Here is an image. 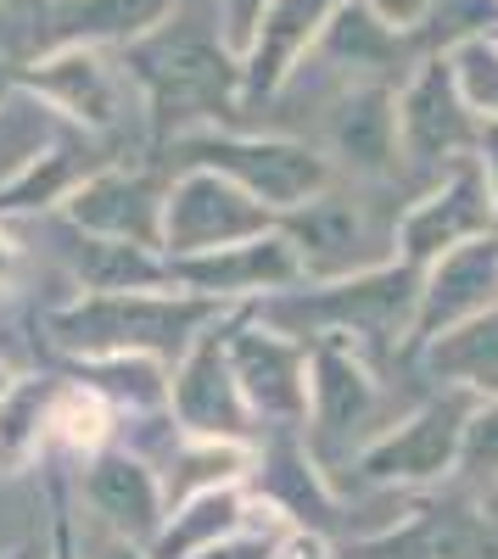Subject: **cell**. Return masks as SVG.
Returning a JSON list of instances; mask_svg holds the SVG:
<instances>
[{
	"mask_svg": "<svg viewBox=\"0 0 498 559\" xmlns=\"http://www.w3.org/2000/svg\"><path fill=\"white\" fill-rule=\"evenodd\" d=\"M218 297H152V292H90L84 302L51 313V336L68 353L112 358V353H146V358H186L202 324L213 319Z\"/></svg>",
	"mask_w": 498,
	"mask_h": 559,
	"instance_id": "obj_1",
	"label": "cell"
},
{
	"mask_svg": "<svg viewBox=\"0 0 498 559\" xmlns=\"http://www.w3.org/2000/svg\"><path fill=\"white\" fill-rule=\"evenodd\" d=\"M129 79L146 90L157 123H191L230 107L241 68L230 62L224 39L208 23L179 17L129 45Z\"/></svg>",
	"mask_w": 498,
	"mask_h": 559,
	"instance_id": "obj_2",
	"label": "cell"
},
{
	"mask_svg": "<svg viewBox=\"0 0 498 559\" xmlns=\"http://www.w3.org/2000/svg\"><path fill=\"white\" fill-rule=\"evenodd\" d=\"M275 229V207L258 202L247 185H236L218 168H186L168 185L163 202V247L168 258H191L213 247H236Z\"/></svg>",
	"mask_w": 498,
	"mask_h": 559,
	"instance_id": "obj_3",
	"label": "cell"
},
{
	"mask_svg": "<svg viewBox=\"0 0 498 559\" xmlns=\"http://www.w3.org/2000/svg\"><path fill=\"white\" fill-rule=\"evenodd\" d=\"M186 157V168H218L230 174L236 185H247V191L258 202H269L275 213H292L303 207L308 197H320L331 185V168L320 152L297 146V140H236V134H191L179 140V152Z\"/></svg>",
	"mask_w": 498,
	"mask_h": 559,
	"instance_id": "obj_4",
	"label": "cell"
},
{
	"mask_svg": "<svg viewBox=\"0 0 498 559\" xmlns=\"http://www.w3.org/2000/svg\"><path fill=\"white\" fill-rule=\"evenodd\" d=\"M420 292L415 280L392 269V274H376V280H358V286H336V292H313V297H275L263 302V319L275 331H353L376 342L381 353L392 347V336L410 324Z\"/></svg>",
	"mask_w": 498,
	"mask_h": 559,
	"instance_id": "obj_5",
	"label": "cell"
},
{
	"mask_svg": "<svg viewBox=\"0 0 498 559\" xmlns=\"http://www.w3.org/2000/svg\"><path fill=\"white\" fill-rule=\"evenodd\" d=\"M17 84L84 129H112L123 118V73L102 57V45L39 51L28 68H17Z\"/></svg>",
	"mask_w": 498,
	"mask_h": 559,
	"instance_id": "obj_6",
	"label": "cell"
},
{
	"mask_svg": "<svg viewBox=\"0 0 498 559\" xmlns=\"http://www.w3.org/2000/svg\"><path fill=\"white\" fill-rule=\"evenodd\" d=\"M465 426H471V397L448 392V397L426 403L410 426H398L392 437L370 442L365 459H358V471L370 481H431V476L460 464Z\"/></svg>",
	"mask_w": 498,
	"mask_h": 559,
	"instance_id": "obj_7",
	"label": "cell"
},
{
	"mask_svg": "<svg viewBox=\"0 0 498 559\" xmlns=\"http://www.w3.org/2000/svg\"><path fill=\"white\" fill-rule=\"evenodd\" d=\"M286 236L297 247V258L320 274H353L376 263L387 229L376 218V202L365 197H336V191H320L308 197L303 207L286 213Z\"/></svg>",
	"mask_w": 498,
	"mask_h": 559,
	"instance_id": "obj_8",
	"label": "cell"
},
{
	"mask_svg": "<svg viewBox=\"0 0 498 559\" xmlns=\"http://www.w3.org/2000/svg\"><path fill=\"white\" fill-rule=\"evenodd\" d=\"M163 202H168V191L152 174L102 168V174H84L68 191V218H73V229H90V236L163 247Z\"/></svg>",
	"mask_w": 498,
	"mask_h": 559,
	"instance_id": "obj_9",
	"label": "cell"
},
{
	"mask_svg": "<svg viewBox=\"0 0 498 559\" xmlns=\"http://www.w3.org/2000/svg\"><path fill=\"white\" fill-rule=\"evenodd\" d=\"M247 392L230 369V347L218 336H197L174 376V414L191 437H241L247 431Z\"/></svg>",
	"mask_w": 498,
	"mask_h": 559,
	"instance_id": "obj_10",
	"label": "cell"
},
{
	"mask_svg": "<svg viewBox=\"0 0 498 559\" xmlns=\"http://www.w3.org/2000/svg\"><path fill=\"white\" fill-rule=\"evenodd\" d=\"M174 286H191L202 297H241V292H269L297 280L303 258L292 247V236H252L236 247H213V252H191V258H168Z\"/></svg>",
	"mask_w": 498,
	"mask_h": 559,
	"instance_id": "obj_11",
	"label": "cell"
},
{
	"mask_svg": "<svg viewBox=\"0 0 498 559\" xmlns=\"http://www.w3.org/2000/svg\"><path fill=\"white\" fill-rule=\"evenodd\" d=\"M398 129H403V152L426 168H448L471 140H482L471 129V112H465V90H460V73L431 62L415 84L410 96H403V112H398Z\"/></svg>",
	"mask_w": 498,
	"mask_h": 559,
	"instance_id": "obj_12",
	"label": "cell"
},
{
	"mask_svg": "<svg viewBox=\"0 0 498 559\" xmlns=\"http://www.w3.org/2000/svg\"><path fill=\"white\" fill-rule=\"evenodd\" d=\"M358 559H498V526L487 521V509L476 515L465 503H431L410 526L365 543Z\"/></svg>",
	"mask_w": 498,
	"mask_h": 559,
	"instance_id": "obj_13",
	"label": "cell"
},
{
	"mask_svg": "<svg viewBox=\"0 0 498 559\" xmlns=\"http://www.w3.org/2000/svg\"><path fill=\"white\" fill-rule=\"evenodd\" d=\"M174 12L179 0H45L39 51H57V45H134L152 28H163Z\"/></svg>",
	"mask_w": 498,
	"mask_h": 559,
	"instance_id": "obj_14",
	"label": "cell"
},
{
	"mask_svg": "<svg viewBox=\"0 0 498 559\" xmlns=\"http://www.w3.org/2000/svg\"><path fill=\"white\" fill-rule=\"evenodd\" d=\"M376 386L365 381L347 353L320 347L313 353V437H320V453H353V442H365L376 431Z\"/></svg>",
	"mask_w": 498,
	"mask_h": 559,
	"instance_id": "obj_15",
	"label": "cell"
},
{
	"mask_svg": "<svg viewBox=\"0 0 498 559\" xmlns=\"http://www.w3.org/2000/svg\"><path fill=\"white\" fill-rule=\"evenodd\" d=\"M331 12H336V0H269L247 39V68H241L247 96H275L281 79L313 45V34H325Z\"/></svg>",
	"mask_w": 498,
	"mask_h": 559,
	"instance_id": "obj_16",
	"label": "cell"
},
{
	"mask_svg": "<svg viewBox=\"0 0 498 559\" xmlns=\"http://www.w3.org/2000/svg\"><path fill=\"white\" fill-rule=\"evenodd\" d=\"M493 297H498V241H487V236L460 241V247L442 252L431 286L420 292L415 324H420V336H437V331H448V324L487 313Z\"/></svg>",
	"mask_w": 498,
	"mask_h": 559,
	"instance_id": "obj_17",
	"label": "cell"
},
{
	"mask_svg": "<svg viewBox=\"0 0 498 559\" xmlns=\"http://www.w3.org/2000/svg\"><path fill=\"white\" fill-rule=\"evenodd\" d=\"M84 498L90 509H96V521L134 537V543H157L163 532V481L146 471L141 459H129V453H102L96 464H90V476H84Z\"/></svg>",
	"mask_w": 498,
	"mask_h": 559,
	"instance_id": "obj_18",
	"label": "cell"
},
{
	"mask_svg": "<svg viewBox=\"0 0 498 559\" xmlns=\"http://www.w3.org/2000/svg\"><path fill=\"white\" fill-rule=\"evenodd\" d=\"M487 202H493L487 174L476 163H460L431 202H420L410 218H403V247H410V258H437V252L460 247V241H476L493 224Z\"/></svg>",
	"mask_w": 498,
	"mask_h": 559,
	"instance_id": "obj_19",
	"label": "cell"
},
{
	"mask_svg": "<svg viewBox=\"0 0 498 559\" xmlns=\"http://www.w3.org/2000/svg\"><path fill=\"white\" fill-rule=\"evenodd\" d=\"M230 347V369L258 414L297 419L308 408V381H303V347L281 342L275 331H241L224 342Z\"/></svg>",
	"mask_w": 498,
	"mask_h": 559,
	"instance_id": "obj_20",
	"label": "cell"
},
{
	"mask_svg": "<svg viewBox=\"0 0 498 559\" xmlns=\"http://www.w3.org/2000/svg\"><path fill=\"white\" fill-rule=\"evenodd\" d=\"M73 269L90 292H152V286H174L168 258H152V247L141 241H118V236H90L79 229V252Z\"/></svg>",
	"mask_w": 498,
	"mask_h": 559,
	"instance_id": "obj_21",
	"label": "cell"
},
{
	"mask_svg": "<svg viewBox=\"0 0 498 559\" xmlns=\"http://www.w3.org/2000/svg\"><path fill=\"white\" fill-rule=\"evenodd\" d=\"M331 146L358 174H381L398 157V118H392V102L381 90H353L331 112Z\"/></svg>",
	"mask_w": 498,
	"mask_h": 559,
	"instance_id": "obj_22",
	"label": "cell"
},
{
	"mask_svg": "<svg viewBox=\"0 0 498 559\" xmlns=\"http://www.w3.org/2000/svg\"><path fill=\"white\" fill-rule=\"evenodd\" d=\"M241 526V498L230 487H208V492H191L179 503V515L163 521L157 543H152V559H191L213 543H224Z\"/></svg>",
	"mask_w": 498,
	"mask_h": 559,
	"instance_id": "obj_23",
	"label": "cell"
},
{
	"mask_svg": "<svg viewBox=\"0 0 498 559\" xmlns=\"http://www.w3.org/2000/svg\"><path fill=\"white\" fill-rule=\"evenodd\" d=\"M431 376L498 397V308L465 319L460 331L437 336V347H431Z\"/></svg>",
	"mask_w": 498,
	"mask_h": 559,
	"instance_id": "obj_24",
	"label": "cell"
},
{
	"mask_svg": "<svg viewBox=\"0 0 498 559\" xmlns=\"http://www.w3.org/2000/svg\"><path fill=\"white\" fill-rule=\"evenodd\" d=\"M51 403H57V386H45V381L7 386V397H0V476L34 464V453L51 437Z\"/></svg>",
	"mask_w": 498,
	"mask_h": 559,
	"instance_id": "obj_25",
	"label": "cell"
},
{
	"mask_svg": "<svg viewBox=\"0 0 498 559\" xmlns=\"http://www.w3.org/2000/svg\"><path fill=\"white\" fill-rule=\"evenodd\" d=\"M241 448H230L224 437H202V448H191L186 459L174 464V481H168V498L186 503L191 492H208V487H230V476L241 471Z\"/></svg>",
	"mask_w": 498,
	"mask_h": 559,
	"instance_id": "obj_26",
	"label": "cell"
},
{
	"mask_svg": "<svg viewBox=\"0 0 498 559\" xmlns=\"http://www.w3.org/2000/svg\"><path fill=\"white\" fill-rule=\"evenodd\" d=\"M398 51L392 34L370 17V12H342L336 23H325V57L331 62H353V68H376Z\"/></svg>",
	"mask_w": 498,
	"mask_h": 559,
	"instance_id": "obj_27",
	"label": "cell"
},
{
	"mask_svg": "<svg viewBox=\"0 0 498 559\" xmlns=\"http://www.w3.org/2000/svg\"><path fill=\"white\" fill-rule=\"evenodd\" d=\"M51 431L73 448H96L107 437V403L96 386H84V392H57L51 403Z\"/></svg>",
	"mask_w": 498,
	"mask_h": 559,
	"instance_id": "obj_28",
	"label": "cell"
},
{
	"mask_svg": "<svg viewBox=\"0 0 498 559\" xmlns=\"http://www.w3.org/2000/svg\"><path fill=\"white\" fill-rule=\"evenodd\" d=\"M460 476L465 487H498V403L471 414V426H465V448H460Z\"/></svg>",
	"mask_w": 498,
	"mask_h": 559,
	"instance_id": "obj_29",
	"label": "cell"
},
{
	"mask_svg": "<svg viewBox=\"0 0 498 559\" xmlns=\"http://www.w3.org/2000/svg\"><path fill=\"white\" fill-rule=\"evenodd\" d=\"M454 73H460L465 102L498 118V51H493V45H482V39H476V45H465L460 62H454Z\"/></svg>",
	"mask_w": 498,
	"mask_h": 559,
	"instance_id": "obj_30",
	"label": "cell"
},
{
	"mask_svg": "<svg viewBox=\"0 0 498 559\" xmlns=\"http://www.w3.org/2000/svg\"><path fill=\"white\" fill-rule=\"evenodd\" d=\"M493 17H498V0H437L431 7V34L437 39H460L476 23H493Z\"/></svg>",
	"mask_w": 498,
	"mask_h": 559,
	"instance_id": "obj_31",
	"label": "cell"
},
{
	"mask_svg": "<svg viewBox=\"0 0 498 559\" xmlns=\"http://www.w3.org/2000/svg\"><path fill=\"white\" fill-rule=\"evenodd\" d=\"M263 7H269V0H218V12H224V39H230L236 51H247V39H252Z\"/></svg>",
	"mask_w": 498,
	"mask_h": 559,
	"instance_id": "obj_32",
	"label": "cell"
},
{
	"mask_svg": "<svg viewBox=\"0 0 498 559\" xmlns=\"http://www.w3.org/2000/svg\"><path fill=\"white\" fill-rule=\"evenodd\" d=\"M79 559H152V554H141V543L123 537V532H112V526H96V532H84Z\"/></svg>",
	"mask_w": 498,
	"mask_h": 559,
	"instance_id": "obj_33",
	"label": "cell"
},
{
	"mask_svg": "<svg viewBox=\"0 0 498 559\" xmlns=\"http://www.w3.org/2000/svg\"><path fill=\"white\" fill-rule=\"evenodd\" d=\"M191 559H275V543L269 537H224V543H213V548H202V554H191Z\"/></svg>",
	"mask_w": 498,
	"mask_h": 559,
	"instance_id": "obj_34",
	"label": "cell"
},
{
	"mask_svg": "<svg viewBox=\"0 0 498 559\" xmlns=\"http://www.w3.org/2000/svg\"><path fill=\"white\" fill-rule=\"evenodd\" d=\"M365 7H370L376 17H387V23H415L431 0H365Z\"/></svg>",
	"mask_w": 498,
	"mask_h": 559,
	"instance_id": "obj_35",
	"label": "cell"
},
{
	"mask_svg": "<svg viewBox=\"0 0 498 559\" xmlns=\"http://www.w3.org/2000/svg\"><path fill=\"white\" fill-rule=\"evenodd\" d=\"M482 174H487V191L498 202V118L482 129Z\"/></svg>",
	"mask_w": 498,
	"mask_h": 559,
	"instance_id": "obj_36",
	"label": "cell"
},
{
	"mask_svg": "<svg viewBox=\"0 0 498 559\" xmlns=\"http://www.w3.org/2000/svg\"><path fill=\"white\" fill-rule=\"evenodd\" d=\"M51 559H79L73 554V521L68 515H57V526H51Z\"/></svg>",
	"mask_w": 498,
	"mask_h": 559,
	"instance_id": "obj_37",
	"label": "cell"
},
{
	"mask_svg": "<svg viewBox=\"0 0 498 559\" xmlns=\"http://www.w3.org/2000/svg\"><path fill=\"white\" fill-rule=\"evenodd\" d=\"M275 559H325V543H320V537H297V543H286Z\"/></svg>",
	"mask_w": 498,
	"mask_h": 559,
	"instance_id": "obj_38",
	"label": "cell"
},
{
	"mask_svg": "<svg viewBox=\"0 0 498 559\" xmlns=\"http://www.w3.org/2000/svg\"><path fill=\"white\" fill-rule=\"evenodd\" d=\"M7 559H51V548H45V543H23V548L7 554Z\"/></svg>",
	"mask_w": 498,
	"mask_h": 559,
	"instance_id": "obj_39",
	"label": "cell"
},
{
	"mask_svg": "<svg viewBox=\"0 0 498 559\" xmlns=\"http://www.w3.org/2000/svg\"><path fill=\"white\" fill-rule=\"evenodd\" d=\"M12 84H17V73L7 68V57H0V102H7V90H12Z\"/></svg>",
	"mask_w": 498,
	"mask_h": 559,
	"instance_id": "obj_40",
	"label": "cell"
},
{
	"mask_svg": "<svg viewBox=\"0 0 498 559\" xmlns=\"http://www.w3.org/2000/svg\"><path fill=\"white\" fill-rule=\"evenodd\" d=\"M487 521H493V526H498V487H493V492H487Z\"/></svg>",
	"mask_w": 498,
	"mask_h": 559,
	"instance_id": "obj_41",
	"label": "cell"
},
{
	"mask_svg": "<svg viewBox=\"0 0 498 559\" xmlns=\"http://www.w3.org/2000/svg\"><path fill=\"white\" fill-rule=\"evenodd\" d=\"M7 386H12V376H7V364H0V397H7Z\"/></svg>",
	"mask_w": 498,
	"mask_h": 559,
	"instance_id": "obj_42",
	"label": "cell"
}]
</instances>
